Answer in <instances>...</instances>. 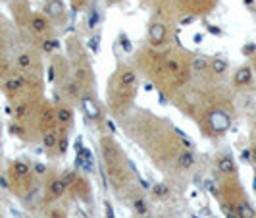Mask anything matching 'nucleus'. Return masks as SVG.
I'll return each instance as SVG.
<instances>
[{
  "instance_id": "obj_5",
  "label": "nucleus",
  "mask_w": 256,
  "mask_h": 218,
  "mask_svg": "<svg viewBox=\"0 0 256 218\" xmlns=\"http://www.w3.org/2000/svg\"><path fill=\"white\" fill-rule=\"evenodd\" d=\"M56 124L62 126V128L72 126L74 124V110L70 106H66V104H60L56 108Z\"/></svg>"
},
{
  "instance_id": "obj_23",
  "label": "nucleus",
  "mask_w": 256,
  "mask_h": 218,
  "mask_svg": "<svg viewBox=\"0 0 256 218\" xmlns=\"http://www.w3.org/2000/svg\"><path fill=\"white\" fill-rule=\"evenodd\" d=\"M35 172H37L38 176H42V174L46 172V166H44V164H35Z\"/></svg>"
},
{
  "instance_id": "obj_19",
  "label": "nucleus",
  "mask_w": 256,
  "mask_h": 218,
  "mask_svg": "<svg viewBox=\"0 0 256 218\" xmlns=\"http://www.w3.org/2000/svg\"><path fill=\"white\" fill-rule=\"evenodd\" d=\"M208 66L210 64H208V60H206V58H194V60L191 62V68L194 70V72H202V70H206Z\"/></svg>"
},
{
  "instance_id": "obj_4",
  "label": "nucleus",
  "mask_w": 256,
  "mask_h": 218,
  "mask_svg": "<svg viewBox=\"0 0 256 218\" xmlns=\"http://www.w3.org/2000/svg\"><path fill=\"white\" fill-rule=\"evenodd\" d=\"M252 70L248 68V66H241L237 72H235V77H233V83H235V87H248L250 83H252Z\"/></svg>"
},
{
  "instance_id": "obj_24",
  "label": "nucleus",
  "mask_w": 256,
  "mask_h": 218,
  "mask_svg": "<svg viewBox=\"0 0 256 218\" xmlns=\"http://www.w3.org/2000/svg\"><path fill=\"white\" fill-rule=\"evenodd\" d=\"M250 158H252V162L256 164V143H252V147H250Z\"/></svg>"
},
{
  "instance_id": "obj_17",
  "label": "nucleus",
  "mask_w": 256,
  "mask_h": 218,
  "mask_svg": "<svg viewBox=\"0 0 256 218\" xmlns=\"http://www.w3.org/2000/svg\"><path fill=\"white\" fill-rule=\"evenodd\" d=\"M83 106H85V114H89L90 118H96L98 116V110H96L94 103L90 101V97H83Z\"/></svg>"
},
{
  "instance_id": "obj_6",
  "label": "nucleus",
  "mask_w": 256,
  "mask_h": 218,
  "mask_svg": "<svg viewBox=\"0 0 256 218\" xmlns=\"http://www.w3.org/2000/svg\"><path fill=\"white\" fill-rule=\"evenodd\" d=\"M66 189H68V183L64 181V178H54L48 183V197L50 199H58V197L64 195Z\"/></svg>"
},
{
  "instance_id": "obj_18",
  "label": "nucleus",
  "mask_w": 256,
  "mask_h": 218,
  "mask_svg": "<svg viewBox=\"0 0 256 218\" xmlns=\"http://www.w3.org/2000/svg\"><path fill=\"white\" fill-rule=\"evenodd\" d=\"M33 66V58H31V54H20L18 56V68H22V70H29Z\"/></svg>"
},
{
  "instance_id": "obj_21",
  "label": "nucleus",
  "mask_w": 256,
  "mask_h": 218,
  "mask_svg": "<svg viewBox=\"0 0 256 218\" xmlns=\"http://www.w3.org/2000/svg\"><path fill=\"white\" fill-rule=\"evenodd\" d=\"M154 191H156L158 197H164V195H168V187L166 185H156V187H154Z\"/></svg>"
},
{
  "instance_id": "obj_9",
  "label": "nucleus",
  "mask_w": 256,
  "mask_h": 218,
  "mask_svg": "<svg viewBox=\"0 0 256 218\" xmlns=\"http://www.w3.org/2000/svg\"><path fill=\"white\" fill-rule=\"evenodd\" d=\"M183 6H189L192 12H206L208 8L214 6L216 0H181Z\"/></svg>"
},
{
  "instance_id": "obj_22",
  "label": "nucleus",
  "mask_w": 256,
  "mask_h": 218,
  "mask_svg": "<svg viewBox=\"0 0 256 218\" xmlns=\"http://www.w3.org/2000/svg\"><path fill=\"white\" fill-rule=\"evenodd\" d=\"M135 208H137L141 214H144V203H142V199H137V201H135Z\"/></svg>"
},
{
  "instance_id": "obj_2",
  "label": "nucleus",
  "mask_w": 256,
  "mask_h": 218,
  "mask_svg": "<svg viewBox=\"0 0 256 218\" xmlns=\"http://www.w3.org/2000/svg\"><path fill=\"white\" fill-rule=\"evenodd\" d=\"M29 26H31V31L35 33V35H44L46 31H48V18L44 16V14H33L31 16V20H29Z\"/></svg>"
},
{
  "instance_id": "obj_13",
  "label": "nucleus",
  "mask_w": 256,
  "mask_h": 218,
  "mask_svg": "<svg viewBox=\"0 0 256 218\" xmlns=\"http://www.w3.org/2000/svg\"><path fill=\"white\" fill-rule=\"evenodd\" d=\"M218 170L224 174H235V162L230 154H224L218 160Z\"/></svg>"
},
{
  "instance_id": "obj_7",
  "label": "nucleus",
  "mask_w": 256,
  "mask_h": 218,
  "mask_svg": "<svg viewBox=\"0 0 256 218\" xmlns=\"http://www.w3.org/2000/svg\"><path fill=\"white\" fill-rule=\"evenodd\" d=\"M58 139H60V133H58V129L52 128V129H46L44 133H42V147L44 149H48V151H52V149H56L58 147Z\"/></svg>"
},
{
  "instance_id": "obj_10",
  "label": "nucleus",
  "mask_w": 256,
  "mask_h": 218,
  "mask_svg": "<svg viewBox=\"0 0 256 218\" xmlns=\"http://www.w3.org/2000/svg\"><path fill=\"white\" fill-rule=\"evenodd\" d=\"M46 16H50V18H62L64 16V4H62V0H46Z\"/></svg>"
},
{
  "instance_id": "obj_8",
  "label": "nucleus",
  "mask_w": 256,
  "mask_h": 218,
  "mask_svg": "<svg viewBox=\"0 0 256 218\" xmlns=\"http://www.w3.org/2000/svg\"><path fill=\"white\" fill-rule=\"evenodd\" d=\"M24 85H26V79L22 76H10L4 81V91H6L8 95H14V93H18V91L22 89Z\"/></svg>"
},
{
  "instance_id": "obj_16",
  "label": "nucleus",
  "mask_w": 256,
  "mask_h": 218,
  "mask_svg": "<svg viewBox=\"0 0 256 218\" xmlns=\"http://www.w3.org/2000/svg\"><path fill=\"white\" fill-rule=\"evenodd\" d=\"M210 68L214 70V74H216V76H222V74H226V72H228V60H222V58L212 60V62H210Z\"/></svg>"
},
{
  "instance_id": "obj_15",
  "label": "nucleus",
  "mask_w": 256,
  "mask_h": 218,
  "mask_svg": "<svg viewBox=\"0 0 256 218\" xmlns=\"http://www.w3.org/2000/svg\"><path fill=\"white\" fill-rule=\"evenodd\" d=\"M66 95H68L70 99H79V97H81V87H79V83H77V81H70V83L66 85Z\"/></svg>"
},
{
  "instance_id": "obj_12",
  "label": "nucleus",
  "mask_w": 256,
  "mask_h": 218,
  "mask_svg": "<svg viewBox=\"0 0 256 218\" xmlns=\"http://www.w3.org/2000/svg\"><path fill=\"white\" fill-rule=\"evenodd\" d=\"M10 170H12V176L16 178V180H24V178H27V176L31 174V170H29V166H27L26 162H22V160L14 162Z\"/></svg>"
},
{
  "instance_id": "obj_1",
  "label": "nucleus",
  "mask_w": 256,
  "mask_h": 218,
  "mask_svg": "<svg viewBox=\"0 0 256 218\" xmlns=\"http://www.w3.org/2000/svg\"><path fill=\"white\" fill-rule=\"evenodd\" d=\"M166 37H168L166 24H160V22L150 24V27H148V43H150L152 47H162Z\"/></svg>"
},
{
  "instance_id": "obj_20",
  "label": "nucleus",
  "mask_w": 256,
  "mask_h": 218,
  "mask_svg": "<svg viewBox=\"0 0 256 218\" xmlns=\"http://www.w3.org/2000/svg\"><path fill=\"white\" fill-rule=\"evenodd\" d=\"M56 47H58V43H56V41H44V43H42V51L44 52L56 51Z\"/></svg>"
},
{
  "instance_id": "obj_14",
  "label": "nucleus",
  "mask_w": 256,
  "mask_h": 218,
  "mask_svg": "<svg viewBox=\"0 0 256 218\" xmlns=\"http://www.w3.org/2000/svg\"><path fill=\"white\" fill-rule=\"evenodd\" d=\"M135 79H137V76H135L133 70H124V72L120 74V83H122L124 87H133V85H135Z\"/></svg>"
},
{
  "instance_id": "obj_11",
  "label": "nucleus",
  "mask_w": 256,
  "mask_h": 218,
  "mask_svg": "<svg viewBox=\"0 0 256 218\" xmlns=\"http://www.w3.org/2000/svg\"><path fill=\"white\" fill-rule=\"evenodd\" d=\"M192 164H194V153H191V151H180V154H178V166L181 170H189Z\"/></svg>"
},
{
  "instance_id": "obj_3",
  "label": "nucleus",
  "mask_w": 256,
  "mask_h": 218,
  "mask_svg": "<svg viewBox=\"0 0 256 218\" xmlns=\"http://www.w3.org/2000/svg\"><path fill=\"white\" fill-rule=\"evenodd\" d=\"M38 122H40V126L46 129H52L54 126H58L56 124V110L52 108L50 104H44L42 108H40V116H38Z\"/></svg>"
}]
</instances>
